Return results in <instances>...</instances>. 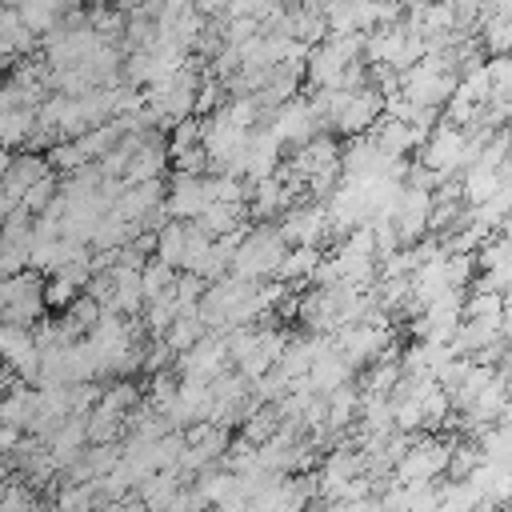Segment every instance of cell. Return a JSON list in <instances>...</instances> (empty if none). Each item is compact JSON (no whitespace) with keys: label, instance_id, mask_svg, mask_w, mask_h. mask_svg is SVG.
Returning a JSON list of instances; mask_svg holds the SVG:
<instances>
[{"label":"cell","instance_id":"cell-1","mask_svg":"<svg viewBox=\"0 0 512 512\" xmlns=\"http://www.w3.org/2000/svg\"><path fill=\"white\" fill-rule=\"evenodd\" d=\"M284 252H288V244H284L276 224L244 228L236 248H232V276H240L248 284H268V280H276Z\"/></svg>","mask_w":512,"mask_h":512},{"label":"cell","instance_id":"cell-2","mask_svg":"<svg viewBox=\"0 0 512 512\" xmlns=\"http://www.w3.org/2000/svg\"><path fill=\"white\" fill-rule=\"evenodd\" d=\"M44 312H48V304H44V276L40 272L20 268V272L0 276V324L32 328L44 320Z\"/></svg>","mask_w":512,"mask_h":512},{"label":"cell","instance_id":"cell-3","mask_svg":"<svg viewBox=\"0 0 512 512\" xmlns=\"http://www.w3.org/2000/svg\"><path fill=\"white\" fill-rule=\"evenodd\" d=\"M448 456H452V444H444L440 436H416L396 456L388 480L392 484H436L448 472Z\"/></svg>","mask_w":512,"mask_h":512},{"label":"cell","instance_id":"cell-4","mask_svg":"<svg viewBox=\"0 0 512 512\" xmlns=\"http://www.w3.org/2000/svg\"><path fill=\"white\" fill-rule=\"evenodd\" d=\"M464 156H468V136H464V128H456V124H436L424 140H420V168H428L432 176H440V180H448V176H456V172H464Z\"/></svg>","mask_w":512,"mask_h":512},{"label":"cell","instance_id":"cell-5","mask_svg":"<svg viewBox=\"0 0 512 512\" xmlns=\"http://www.w3.org/2000/svg\"><path fill=\"white\" fill-rule=\"evenodd\" d=\"M212 204V176L208 172H176L164 188V216L192 224Z\"/></svg>","mask_w":512,"mask_h":512},{"label":"cell","instance_id":"cell-6","mask_svg":"<svg viewBox=\"0 0 512 512\" xmlns=\"http://www.w3.org/2000/svg\"><path fill=\"white\" fill-rule=\"evenodd\" d=\"M280 236L288 248H324V240L332 236V224H328V212L324 204H292L284 216H280Z\"/></svg>","mask_w":512,"mask_h":512},{"label":"cell","instance_id":"cell-7","mask_svg":"<svg viewBox=\"0 0 512 512\" xmlns=\"http://www.w3.org/2000/svg\"><path fill=\"white\" fill-rule=\"evenodd\" d=\"M0 364H4V372L16 376L20 384H36V372H40V348H36L32 328L0 324Z\"/></svg>","mask_w":512,"mask_h":512},{"label":"cell","instance_id":"cell-8","mask_svg":"<svg viewBox=\"0 0 512 512\" xmlns=\"http://www.w3.org/2000/svg\"><path fill=\"white\" fill-rule=\"evenodd\" d=\"M56 172H52V164H48V156L44 152H20V156H12L8 160V172L0 176V192L20 208L28 196H32V188H40L44 180H52Z\"/></svg>","mask_w":512,"mask_h":512},{"label":"cell","instance_id":"cell-9","mask_svg":"<svg viewBox=\"0 0 512 512\" xmlns=\"http://www.w3.org/2000/svg\"><path fill=\"white\" fill-rule=\"evenodd\" d=\"M228 364H232V356H228V336L224 332H208L188 352H180V372L192 376V380H216L220 372H228Z\"/></svg>","mask_w":512,"mask_h":512},{"label":"cell","instance_id":"cell-10","mask_svg":"<svg viewBox=\"0 0 512 512\" xmlns=\"http://www.w3.org/2000/svg\"><path fill=\"white\" fill-rule=\"evenodd\" d=\"M36 44H40V40L24 28L20 12L0 4V68H4V64H12V60H24Z\"/></svg>","mask_w":512,"mask_h":512},{"label":"cell","instance_id":"cell-11","mask_svg":"<svg viewBox=\"0 0 512 512\" xmlns=\"http://www.w3.org/2000/svg\"><path fill=\"white\" fill-rule=\"evenodd\" d=\"M184 488V476L176 472V468H164V472H152L148 480H140L136 484V500L148 508V512H164L172 500H176V492Z\"/></svg>","mask_w":512,"mask_h":512},{"label":"cell","instance_id":"cell-12","mask_svg":"<svg viewBox=\"0 0 512 512\" xmlns=\"http://www.w3.org/2000/svg\"><path fill=\"white\" fill-rule=\"evenodd\" d=\"M320 248H288L280 268H276V280L280 284H312L316 268H320Z\"/></svg>","mask_w":512,"mask_h":512},{"label":"cell","instance_id":"cell-13","mask_svg":"<svg viewBox=\"0 0 512 512\" xmlns=\"http://www.w3.org/2000/svg\"><path fill=\"white\" fill-rule=\"evenodd\" d=\"M36 136V108H8L0 112V148H24Z\"/></svg>","mask_w":512,"mask_h":512},{"label":"cell","instance_id":"cell-14","mask_svg":"<svg viewBox=\"0 0 512 512\" xmlns=\"http://www.w3.org/2000/svg\"><path fill=\"white\" fill-rule=\"evenodd\" d=\"M208 336V328H204V320H200V312H188V316H176L168 328H164V336H156V340H164L168 348H172V356H180V352H188L196 340H204Z\"/></svg>","mask_w":512,"mask_h":512},{"label":"cell","instance_id":"cell-15","mask_svg":"<svg viewBox=\"0 0 512 512\" xmlns=\"http://www.w3.org/2000/svg\"><path fill=\"white\" fill-rule=\"evenodd\" d=\"M104 504L100 484H80V480H64V488L56 492V512H96Z\"/></svg>","mask_w":512,"mask_h":512},{"label":"cell","instance_id":"cell-16","mask_svg":"<svg viewBox=\"0 0 512 512\" xmlns=\"http://www.w3.org/2000/svg\"><path fill=\"white\" fill-rule=\"evenodd\" d=\"M176 280H180V272H176V268H168V264H160V260H144V264H140V288H144V304H152V300L168 296V292L176 288Z\"/></svg>","mask_w":512,"mask_h":512},{"label":"cell","instance_id":"cell-17","mask_svg":"<svg viewBox=\"0 0 512 512\" xmlns=\"http://www.w3.org/2000/svg\"><path fill=\"white\" fill-rule=\"evenodd\" d=\"M484 464V448L480 444H452V456H448V480H468L476 468Z\"/></svg>","mask_w":512,"mask_h":512},{"label":"cell","instance_id":"cell-18","mask_svg":"<svg viewBox=\"0 0 512 512\" xmlns=\"http://www.w3.org/2000/svg\"><path fill=\"white\" fill-rule=\"evenodd\" d=\"M112 4H116L120 12H140V8H144V4H152V0H112Z\"/></svg>","mask_w":512,"mask_h":512},{"label":"cell","instance_id":"cell-19","mask_svg":"<svg viewBox=\"0 0 512 512\" xmlns=\"http://www.w3.org/2000/svg\"><path fill=\"white\" fill-rule=\"evenodd\" d=\"M8 160H12V156H8V148H0V176L8 172Z\"/></svg>","mask_w":512,"mask_h":512},{"label":"cell","instance_id":"cell-20","mask_svg":"<svg viewBox=\"0 0 512 512\" xmlns=\"http://www.w3.org/2000/svg\"><path fill=\"white\" fill-rule=\"evenodd\" d=\"M0 4H4V8H24L28 0H0Z\"/></svg>","mask_w":512,"mask_h":512}]
</instances>
